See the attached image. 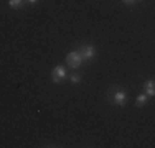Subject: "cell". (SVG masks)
Segmentation results:
<instances>
[{
	"label": "cell",
	"mask_w": 155,
	"mask_h": 148,
	"mask_svg": "<svg viewBox=\"0 0 155 148\" xmlns=\"http://www.w3.org/2000/svg\"><path fill=\"white\" fill-rule=\"evenodd\" d=\"M78 51H79L83 61H91V59L96 56V48L93 46V44H83Z\"/></svg>",
	"instance_id": "obj_2"
},
{
	"label": "cell",
	"mask_w": 155,
	"mask_h": 148,
	"mask_svg": "<svg viewBox=\"0 0 155 148\" xmlns=\"http://www.w3.org/2000/svg\"><path fill=\"white\" fill-rule=\"evenodd\" d=\"M125 101H127V92L124 89H116V92H112V102L119 107L125 105Z\"/></svg>",
	"instance_id": "obj_3"
},
{
	"label": "cell",
	"mask_w": 155,
	"mask_h": 148,
	"mask_svg": "<svg viewBox=\"0 0 155 148\" xmlns=\"http://www.w3.org/2000/svg\"><path fill=\"white\" fill-rule=\"evenodd\" d=\"M122 2L125 3V5H134V3H135V0H122Z\"/></svg>",
	"instance_id": "obj_9"
},
{
	"label": "cell",
	"mask_w": 155,
	"mask_h": 148,
	"mask_svg": "<svg viewBox=\"0 0 155 148\" xmlns=\"http://www.w3.org/2000/svg\"><path fill=\"white\" fill-rule=\"evenodd\" d=\"M143 94H147L149 97H152V95L155 94V89H153V81H147L145 84H143Z\"/></svg>",
	"instance_id": "obj_5"
},
{
	"label": "cell",
	"mask_w": 155,
	"mask_h": 148,
	"mask_svg": "<svg viewBox=\"0 0 155 148\" xmlns=\"http://www.w3.org/2000/svg\"><path fill=\"white\" fill-rule=\"evenodd\" d=\"M66 63H68V66H69V68H73V69L79 68V66L83 64V58H81L79 51H78V50L71 51V53L66 56Z\"/></svg>",
	"instance_id": "obj_1"
},
{
	"label": "cell",
	"mask_w": 155,
	"mask_h": 148,
	"mask_svg": "<svg viewBox=\"0 0 155 148\" xmlns=\"http://www.w3.org/2000/svg\"><path fill=\"white\" fill-rule=\"evenodd\" d=\"M25 3V0H8V5L12 7V8H15V10H18V8H21V5Z\"/></svg>",
	"instance_id": "obj_7"
},
{
	"label": "cell",
	"mask_w": 155,
	"mask_h": 148,
	"mask_svg": "<svg viewBox=\"0 0 155 148\" xmlns=\"http://www.w3.org/2000/svg\"><path fill=\"white\" fill-rule=\"evenodd\" d=\"M69 81H71L73 84H81V77L78 76V74H71V76H69Z\"/></svg>",
	"instance_id": "obj_8"
},
{
	"label": "cell",
	"mask_w": 155,
	"mask_h": 148,
	"mask_svg": "<svg viewBox=\"0 0 155 148\" xmlns=\"http://www.w3.org/2000/svg\"><path fill=\"white\" fill-rule=\"evenodd\" d=\"M135 2H142V0H135Z\"/></svg>",
	"instance_id": "obj_11"
},
{
	"label": "cell",
	"mask_w": 155,
	"mask_h": 148,
	"mask_svg": "<svg viewBox=\"0 0 155 148\" xmlns=\"http://www.w3.org/2000/svg\"><path fill=\"white\" fill-rule=\"evenodd\" d=\"M63 79H66V69L64 66H56V68L53 69V72H51V81L53 82H61Z\"/></svg>",
	"instance_id": "obj_4"
},
{
	"label": "cell",
	"mask_w": 155,
	"mask_h": 148,
	"mask_svg": "<svg viewBox=\"0 0 155 148\" xmlns=\"http://www.w3.org/2000/svg\"><path fill=\"white\" fill-rule=\"evenodd\" d=\"M36 2H38V0H25V3H31V5H33V3H36Z\"/></svg>",
	"instance_id": "obj_10"
},
{
	"label": "cell",
	"mask_w": 155,
	"mask_h": 148,
	"mask_svg": "<svg viewBox=\"0 0 155 148\" xmlns=\"http://www.w3.org/2000/svg\"><path fill=\"white\" fill-rule=\"evenodd\" d=\"M147 101H149V95H147V94H143V92H142V94H140L139 97H137V101H135V104H137V107H142L143 104H147Z\"/></svg>",
	"instance_id": "obj_6"
}]
</instances>
